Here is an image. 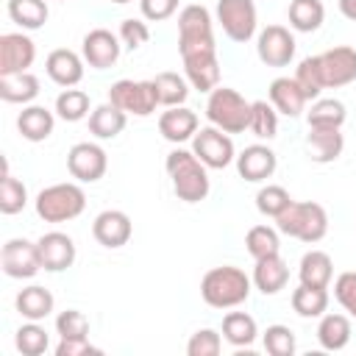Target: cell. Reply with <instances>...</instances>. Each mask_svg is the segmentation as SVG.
Wrapping results in <instances>:
<instances>
[{
    "mask_svg": "<svg viewBox=\"0 0 356 356\" xmlns=\"http://www.w3.org/2000/svg\"><path fill=\"white\" fill-rule=\"evenodd\" d=\"M320 67H323L325 89L348 86L356 81V50L348 44H337V47L320 53Z\"/></svg>",
    "mask_w": 356,
    "mask_h": 356,
    "instance_id": "14",
    "label": "cell"
},
{
    "mask_svg": "<svg viewBox=\"0 0 356 356\" xmlns=\"http://www.w3.org/2000/svg\"><path fill=\"white\" fill-rule=\"evenodd\" d=\"M178 3L181 0H139V11H142L145 19L161 22V19H170L178 11Z\"/></svg>",
    "mask_w": 356,
    "mask_h": 356,
    "instance_id": "49",
    "label": "cell"
},
{
    "mask_svg": "<svg viewBox=\"0 0 356 356\" xmlns=\"http://www.w3.org/2000/svg\"><path fill=\"white\" fill-rule=\"evenodd\" d=\"M270 103L284 117H300L306 108V95L295 78H275L270 83Z\"/></svg>",
    "mask_w": 356,
    "mask_h": 356,
    "instance_id": "24",
    "label": "cell"
},
{
    "mask_svg": "<svg viewBox=\"0 0 356 356\" xmlns=\"http://www.w3.org/2000/svg\"><path fill=\"white\" fill-rule=\"evenodd\" d=\"M298 275H300V284L325 286V289H328V284H331V278H334V261H331V256L323 253V250H309V253H303V259H300Z\"/></svg>",
    "mask_w": 356,
    "mask_h": 356,
    "instance_id": "29",
    "label": "cell"
},
{
    "mask_svg": "<svg viewBox=\"0 0 356 356\" xmlns=\"http://www.w3.org/2000/svg\"><path fill=\"white\" fill-rule=\"evenodd\" d=\"M56 128V114L44 106H25L17 117V131L28 142H44Z\"/></svg>",
    "mask_w": 356,
    "mask_h": 356,
    "instance_id": "25",
    "label": "cell"
},
{
    "mask_svg": "<svg viewBox=\"0 0 356 356\" xmlns=\"http://www.w3.org/2000/svg\"><path fill=\"white\" fill-rule=\"evenodd\" d=\"M248 131H253V136L259 139H273L278 134V111L273 103L267 100H253L250 103V125Z\"/></svg>",
    "mask_w": 356,
    "mask_h": 356,
    "instance_id": "40",
    "label": "cell"
},
{
    "mask_svg": "<svg viewBox=\"0 0 356 356\" xmlns=\"http://www.w3.org/2000/svg\"><path fill=\"white\" fill-rule=\"evenodd\" d=\"M36 214L44 220V222H67V220H75L83 209H86V195L78 184H53V186H44L36 200Z\"/></svg>",
    "mask_w": 356,
    "mask_h": 356,
    "instance_id": "5",
    "label": "cell"
},
{
    "mask_svg": "<svg viewBox=\"0 0 356 356\" xmlns=\"http://www.w3.org/2000/svg\"><path fill=\"white\" fill-rule=\"evenodd\" d=\"M289 203H292V197H289V192L284 189V186H278V184H267V186H261L259 192H256V209L264 214V217H278V214H284L286 209H289Z\"/></svg>",
    "mask_w": 356,
    "mask_h": 356,
    "instance_id": "43",
    "label": "cell"
},
{
    "mask_svg": "<svg viewBox=\"0 0 356 356\" xmlns=\"http://www.w3.org/2000/svg\"><path fill=\"white\" fill-rule=\"evenodd\" d=\"M286 17H289V25H292L295 31L312 33V31H317V28L323 25L325 8H323L320 0H292Z\"/></svg>",
    "mask_w": 356,
    "mask_h": 356,
    "instance_id": "34",
    "label": "cell"
},
{
    "mask_svg": "<svg viewBox=\"0 0 356 356\" xmlns=\"http://www.w3.org/2000/svg\"><path fill=\"white\" fill-rule=\"evenodd\" d=\"M178 50L181 56L186 53H200V50H217L214 44V22L206 6L189 3L178 14Z\"/></svg>",
    "mask_w": 356,
    "mask_h": 356,
    "instance_id": "6",
    "label": "cell"
},
{
    "mask_svg": "<svg viewBox=\"0 0 356 356\" xmlns=\"http://www.w3.org/2000/svg\"><path fill=\"white\" fill-rule=\"evenodd\" d=\"M250 284H253V278H248L245 270H239L234 264L211 267L200 278V298L214 309H234L248 300Z\"/></svg>",
    "mask_w": 356,
    "mask_h": 356,
    "instance_id": "2",
    "label": "cell"
},
{
    "mask_svg": "<svg viewBox=\"0 0 356 356\" xmlns=\"http://www.w3.org/2000/svg\"><path fill=\"white\" fill-rule=\"evenodd\" d=\"M292 309H295L300 317H323L325 309H328V289H325V286L300 284V286L292 292Z\"/></svg>",
    "mask_w": 356,
    "mask_h": 356,
    "instance_id": "36",
    "label": "cell"
},
{
    "mask_svg": "<svg viewBox=\"0 0 356 356\" xmlns=\"http://www.w3.org/2000/svg\"><path fill=\"white\" fill-rule=\"evenodd\" d=\"M147 39H150V28H147V22L134 19V17L120 22V42H122L128 50H139L142 44H147Z\"/></svg>",
    "mask_w": 356,
    "mask_h": 356,
    "instance_id": "48",
    "label": "cell"
},
{
    "mask_svg": "<svg viewBox=\"0 0 356 356\" xmlns=\"http://www.w3.org/2000/svg\"><path fill=\"white\" fill-rule=\"evenodd\" d=\"M184 58V72L192 89L197 92H211L220 86V61L217 50H200V53H186Z\"/></svg>",
    "mask_w": 356,
    "mask_h": 356,
    "instance_id": "16",
    "label": "cell"
},
{
    "mask_svg": "<svg viewBox=\"0 0 356 356\" xmlns=\"http://www.w3.org/2000/svg\"><path fill=\"white\" fill-rule=\"evenodd\" d=\"M261 342H264V350L270 356H292L298 342H295V334L292 328L275 323V325H267V331L261 334Z\"/></svg>",
    "mask_w": 356,
    "mask_h": 356,
    "instance_id": "44",
    "label": "cell"
},
{
    "mask_svg": "<svg viewBox=\"0 0 356 356\" xmlns=\"http://www.w3.org/2000/svg\"><path fill=\"white\" fill-rule=\"evenodd\" d=\"M197 125H200L197 114L186 106H172V108L161 111V117H159V131L172 145H181V142L192 139L197 134Z\"/></svg>",
    "mask_w": 356,
    "mask_h": 356,
    "instance_id": "21",
    "label": "cell"
},
{
    "mask_svg": "<svg viewBox=\"0 0 356 356\" xmlns=\"http://www.w3.org/2000/svg\"><path fill=\"white\" fill-rule=\"evenodd\" d=\"M39 95V78L31 72H8L0 75V97L6 103H22L28 106Z\"/></svg>",
    "mask_w": 356,
    "mask_h": 356,
    "instance_id": "28",
    "label": "cell"
},
{
    "mask_svg": "<svg viewBox=\"0 0 356 356\" xmlns=\"http://www.w3.org/2000/svg\"><path fill=\"white\" fill-rule=\"evenodd\" d=\"M28 203V189L19 178L11 175L8 161L3 159V178H0V211L3 214H19Z\"/></svg>",
    "mask_w": 356,
    "mask_h": 356,
    "instance_id": "35",
    "label": "cell"
},
{
    "mask_svg": "<svg viewBox=\"0 0 356 356\" xmlns=\"http://www.w3.org/2000/svg\"><path fill=\"white\" fill-rule=\"evenodd\" d=\"M206 117L214 128L225 134H242L250 125V103L231 86H217L209 92Z\"/></svg>",
    "mask_w": 356,
    "mask_h": 356,
    "instance_id": "4",
    "label": "cell"
},
{
    "mask_svg": "<svg viewBox=\"0 0 356 356\" xmlns=\"http://www.w3.org/2000/svg\"><path fill=\"white\" fill-rule=\"evenodd\" d=\"M36 58V44L22 31L3 33L0 36V75L8 72H28V67Z\"/></svg>",
    "mask_w": 356,
    "mask_h": 356,
    "instance_id": "15",
    "label": "cell"
},
{
    "mask_svg": "<svg viewBox=\"0 0 356 356\" xmlns=\"http://www.w3.org/2000/svg\"><path fill=\"white\" fill-rule=\"evenodd\" d=\"M292 78H295V81H298V86L303 89L306 100H317V97H320V92L325 89L323 67H320V56H306V58L298 64V70H295V75H292Z\"/></svg>",
    "mask_w": 356,
    "mask_h": 356,
    "instance_id": "38",
    "label": "cell"
},
{
    "mask_svg": "<svg viewBox=\"0 0 356 356\" xmlns=\"http://www.w3.org/2000/svg\"><path fill=\"white\" fill-rule=\"evenodd\" d=\"M156 92H159V106H184V100L189 97V81L181 78L178 72H159L153 78Z\"/></svg>",
    "mask_w": 356,
    "mask_h": 356,
    "instance_id": "37",
    "label": "cell"
},
{
    "mask_svg": "<svg viewBox=\"0 0 356 356\" xmlns=\"http://www.w3.org/2000/svg\"><path fill=\"white\" fill-rule=\"evenodd\" d=\"M14 345H17V350L22 356H42L50 348V337H47V331L36 320H28V323H22L17 328Z\"/></svg>",
    "mask_w": 356,
    "mask_h": 356,
    "instance_id": "39",
    "label": "cell"
},
{
    "mask_svg": "<svg viewBox=\"0 0 356 356\" xmlns=\"http://www.w3.org/2000/svg\"><path fill=\"white\" fill-rule=\"evenodd\" d=\"M39 256H42V270L47 273H61L67 267H72L75 261V242L72 236L61 234V231H47L39 236Z\"/></svg>",
    "mask_w": 356,
    "mask_h": 356,
    "instance_id": "18",
    "label": "cell"
},
{
    "mask_svg": "<svg viewBox=\"0 0 356 356\" xmlns=\"http://www.w3.org/2000/svg\"><path fill=\"white\" fill-rule=\"evenodd\" d=\"M56 334L58 337H89V320L78 309H67L56 317Z\"/></svg>",
    "mask_w": 356,
    "mask_h": 356,
    "instance_id": "46",
    "label": "cell"
},
{
    "mask_svg": "<svg viewBox=\"0 0 356 356\" xmlns=\"http://www.w3.org/2000/svg\"><path fill=\"white\" fill-rule=\"evenodd\" d=\"M317 342L323 350H342L350 342V320L345 314H323L317 325Z\"/></svg>",
    "mask_w": 356,
    "mask_h": 356,
    "instance_id": "30",
    "label": "cell"
},
{
    "mask_svg": "<svg viewBox=\"0 0 356 356\" xmlns=\"http://www.w3.org/2000/svg\"><path fill=\"white\" fill-rule=\"evenodd\" d=\"M345 117H348L345 103L337 97H317L312 103V108L306 111L309 128H342Z\"/></svg>",
    "mask_w": 356,
    "mask_h": 356,
    "instance_id": "32",
    "label": "cell"
},
{
    "mask_svg": "<svg viewBox=\"0 0 356 356\" xmlns=\"http://www.w3.org/2000/svg\"><path fill=\"white\" fill-rule=\"evenodd\" d=\"M108 103H114L117 108H122L125 114L134 117H150L159 106V92L153 81H131L122 78L117 83L108 86Z\"/></svg>",
    "mask_w": 356,
    "mask_h": 356,
    "instance_id": "7",
    "label": "cell"
},
{
    "mask_svg": "<svg viewBox=\"0 0 356 356\" xmlns=\"http://www.w3.org/2000/svg\"><path fill=\"white\" fill-rule=\"evenodd\" d=\"M339 11H342L345 19L356 22V0H339Z\"/></svg>",
    "mask_w": 356,
    "mask_h": 356,
    "instance_id": "51",
    "label": "cell"
},
{
    "mask_svg": "<svg viewBox=\"0 0 356 356\" xmlns=\"http://www.w3.org/2000/svg\"><path fill=\"white\" fill-rule=\"evenodd\" d=\"M111 3H131V0H111Z\"/></svg>",
    "mask_w": 356,
    "mask_h": 356,
    "instance_id": "52",
    "label": "cell"
},
{
    "mask_svg": "<svg viewBox=\"0 0 356 356\" xmlns=\"http://www.w3.org/2000/svg\"><path fill=\"white\" fill-rule=\"evenodd\" d=\"M275 225H278L281 234H286L292 239H300L306 245H314L328 231V214H325V209L320 203L292 200L289 209L275 217Z\"/></svg>",
    "mask_w": 356,
    "mask_h": 356,
    "instance_id": "3",
    "label": "cell"
},
{
    "mask_svg": "<svg viewBox=\"0 0 356 356\" xmlns=\"http://www.w3.org/2000/svg\"><path fill=\"white\" fill-rule=\"evenodd\" d=\"M217 22L231 42H250L256 33V3L253 0H217Z\"/></svg>",
    "mask_w": 356,
    "mask_h": 356,
    "instance_id": "8",
    "label": "cell"
},
{
    "mask_svg": "<svg viewBox=\"0 0 356 356\" xmlns=\"http://www.w3.org/2000/svg\"><path fill=\"white\" fill-rule=\"evenodd\" d=\"M306 150L309 159L317 164H331L342 156L345 150V136L339 128H309L306 136Z\"/></svg>",
    "mask_w": 356,
    "mask_h": 356,
    "instance_id": "22",
    "label": "cell"
},
{
    "mask_svg": "<svg viewBox=\"0 0 356 356\" xmlns=\"http://www.w3.org/2000/svg\"><path fill=\"white\" fill-rule=\"evenodd\" d=\"M222 350V339L214 328H200L189 337L186 342V353L189 356H217Z\"/></svg>",
    "mask_w": 356,
    "mask_h": 356,
    "instance_id": "45",
    "label": "cell"
},
{
    "mask_svg": "<svg viewBox=\"0 0 356 356\" xmlns=\"http://www.w3.org/2000/svg\"><path fill=\"white\" fill-rule=\"evenodd\" d=\"M56 114L64 120V122H78L83 117H89V95L83 89H64L58 97H56Z\"/></svg>",
    "mask_w": 356,
    "mask_h": 356,
    "instance_id": "41",
    "label": "cell"
},
{
    "mask_svg": "<svg viewBox=\"0 0 356 356\" xmlns=\"http://www.w3.org/2000/svg\"><path fill=\"white\" fill-rule=\"evenodd\" d=\"M334 298L339 300V306L356 317V273H339L337 281H334Z\"/></svg>",
    "mask_w": 356,
    "mask_h": 356,
    "instance_id": "47",
    "label": "cell"
},
{
    "mask_svg": "<svg viewBox=\"0 0 356 356\" xmlns=\"http://www.w3.org/2000/svg\"><path fill=\"white\" fill-rule=\"evenodd\" d=\"M192 153L209 167V170H222L231 161H236V150L234 142L225 131L209 125V128H197V134L192 136Z\"/></svg>",
    "mask_w": 356,
    "mask_h": 356,
    "instance_id": "9",
    "label": "cell"
},
{
    "mask_svg": "<svg viewBox=\"0 0 356 356\" xmlns=\"http://www.w3.org/2000/svg\"><path fill=\"white\" fill-rule=\"evenodd\" d=\"M167 175L172 181V192L178 195V200L184 203H200L206 200L209 189H211V181H209V167L192 153V150H172L167 153Z\"/></svg>",
    "mask_w": 356,
    "mask_h": 356,
    "instance_id": "1",
    "label": "cell"
},
{
    "mask_svg": "<svg viewBox=\"0 0 356 356\" xmlns=\"http://www.w3.org/2000/svg\"><path fill=\"white\" fill-rule=\"evenodd\" d=\"M47 0H8V17L22 31H36L47 22Z\"/></svg>",
    "mask_w": 356,
    "mask_h": 356,
    "instance_id": "33",
    "label": "cell"
},
{
    "mask_svg": "<svg viewBox=\"0 0 356 356\" xmlns=\"http://www.w3.org/2000/svg\"><path fill=\"white\" fill-rule=\"evenodd\" d=\"M278 167V159L275 153L267 147V145H248L239 156H236V170L245 181L250 184H261L267 181Z\"/></svg>",
    "mask_w": 356,
    "mask_h": 356,
    "instance_id": "20",
    "label": "cell"
},
{
    "mask_svg": "<svg viewBox=\"0 0 356 356\" xmlns=\"http://www.w3.org/2000/svg\"><path fill=\"white\" fill-rule=\"evenodd\" d=\"M89 353H100V348H95L89 342V337H61V342L56 345V356H89Z\"/></svg>",
    "mask_w": 356,
    "mask_h": 356,
    "instance_id": "50",
    "label": "cell"
},
{
    "mask_svg": "<svg viewBox=\"0 0 356 356\" xmlns=\"http://www.w3.org/2000/svg\"><path fill=\"white\" fill-rule=\"evenodd\" d=\"M67 170L72 178H78L81 184H95L106 175L108 170V159L106 150L95 142H78L70 147L67 153Z\"/></svg>",
    "mask_w": 356,
    "mask_h": 356,
    "instance_id": "11",
    "label": "cell"
},
{
    "mask_svg": "<svg viewBox=\"0 0 356 356\" xmlns=\"http://www.w3.org/2000/svg\"><path fill=\"white\" fill-rule=\"evenodd\" d=\"M53 295H50V289H44V286H39V284H31V286H25V289H19L17 292V300H14V306H17V312L25 317V320H44L50 312H53Z\"/></svg>",
    "mask_w": 356,
    "mask_h": 356,
    "instance_id": "27",
    "label": "cell"
},
{
    "mask_svg": "<svg viewBox=\"0 0 356 356\" xmlns=\"http://www.w3.org/2000/svg\"><path fill=\"white\" fill-rule=\"evenodd\" d=\"M92 234H95V239L103 245V248H122V245H128V239H131V234H134V225H131V217L125 214V211H120V209H106V211H100L97 217H95V222H92Z\"/></svg>",
    "mask_w": 356,
    "mask_h": 356,
    "instance_id": "17",
    "label": "cell"
},
{
    "mask_svg": "<svg viewBox=\"0 0 356 356\" xmlns=\"http://www.w3.org/2000/svg\"><path fill=\"white\" fill-rule=\"evenodd\" d=\"M289 281V267L286 261L281 259V253L275 256H264V259H256V267H253V286L261 292V295H278Z\"/></svg>",
    "mask_w": 356,
    "mask_h": 356,
    "instance_id": "23",
    "label": "cell"
},
{
    "mask_svg": "<svg viewBox=\"0 0 356 356\" xmlns=\"http://www.w3.org/2000/svg\"><path fill=\"white\" fill-rule=\"evenodd\" d=\"M0 264L8 278H33L42 270L39 245L31 239H8L0 250Z\"/></svg>",
    "mask_w": 356,
    "mask_h": 356,
    "instance_id": "10",
    "label": "cell"
},
{
    "mask_svg": "<svg viewBox=\"0 0 356 356\" xmlns=\"http://www.w3.org/2000/svg\"><path fill=\"white\" fill-rule=\"evenodd\" d=\"M125 122H128V114L122 108H117L114 103H103V106H95L89 114V134L97 139H114L122 134Z\"/></svg>",
    "mask_w": 356,
    "mask_h": 356,
    "instance_id": "26",
    "label": "cell"
},
{
    "mask_svg": "<svg viewBox=\"0 0 356 356\" xmlns=\"http://www.w3.org/2000/svg\"><path fill=\"white\" fill-rule=\"evenodd\" d=\"M245 245H248V253L253 259H264V256H275L281 250V239H278V231L270 228V225H253L248 234H245Z\"/></svg>",
    "mask_w": 356,
    "mask_h": 356,
    "instance_id": "42",
    "label": "cell"
},
{
    "mask_svg": "<svg viewBox=\"0 0 356 356\" xmlns=\"http://www.w3.org/2000/svg\"><path fill=\"white\" fill-rule=\"evenodd\" d=\"M256 53L267 67H286L295 58V36L284 25H267L256 39Z\"/></svg>",
    "mask_w": 356,
    "mask_h": 356,
    "instance_id": "12",
    "label": "cell"
},
{
    "mask_svg": "<svg viewBox=\"0 0 356 356\" xmlns=\"http://www.w3.org/2000/svg\"><path fill=\"white\" fill-rule=\"evenodd\" d=\"M222 337L234 348H250L256 342V337H259V325L245 312H228L222 317Z\"/></svg>",
    "mask_w": 356,
    "mask_h": 356,
    "instance_id": "31",
    "label": "cell"
},
{
    "mask_svg": "<svg viewBox=\"0 0 356 356\" xmlns=\"http://www.w3.org/2000/svg\"><path fill=\"white\" fill-rule=\"evenodd\" d=\"M83 64H86L83 56H78L75 50L58 47V50H53V53L44 58V72H47V78H50L53 83L70 89V86L81 83V78H83Z\"/></svg>",
    "mask_w": 356,
    "mask_h": 356,
    "instance_id": "19",
    "label": "cell"
},
{
    "mask_svg": "<svg viewBox=\"0 0 356 356\" xmlns=\"http://www.w3.org/2000/svg\"><path fill=\"white\" fill-rule=\"evenodd\" d=\"M120 50H122L120 36H114L106 28L89 31L83 36V42H81V56H83V61L92 70H108V67H114L117 58H120Z\"/></svg>",
    "mask_w": 356,
    "mask_h": 356,
    "instance_id": "13",
    "label": "cell"
}]
</instances>
